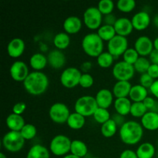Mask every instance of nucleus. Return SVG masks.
Here are the masks:
<instances>
[{"mask_svg":"<svg viewBox=\"0 0 158 158\" xmlns=\"http://www.w3.org/2000/svg\"><path fill=\"white\" fill-rule=\"evenodd\" d=\"M23 86L29 94L40 96L44 94L49 86L48 77L41 71L29 73L27 78L23 82Z\"/></svg>","mask_w":158,"mask_h":158,"instance_id":"f257e3e1","label":"nucleus"},{"mask_svg":"<svg viewBox=\"0 0 158 158\" xmlns=\"http://www.w3.org/2000/svg\"><path fill=\"white\" fill-rule=\"evenodd\" d=\"M119 134L123 143L134 145L139 143L143 137V127L138 122L129 120L120 127Z\"/></svg>","mask_w":158,"mask_h":158,"instance_id":"f03ea898","label":"nucleus"},{"mask_svg":"<svg viewBox=\"0 0 158 158\" xmlns=\"http://www.w3.org/2000/svg\"><path fill=\"white\" fill-rule=\"evenodd\" d=\"M82 48L88 56L97 58L103 52V40L97 33H88L82 40Z\"/></svg>","mask_w":158,"mask_h":158,"instance_id":"7ed1b4c3","label":"nucleus"},{"mask_svg":"<svg viewBox=\"0 0 158 158\" xmlns=\"http://www.w3.org/2000/svg\"><path fill=\"white\" fill-rule=\"evenodd\" d=\"M98 107L95 97L89 95L79 97L74 105L75 112L81 114L85 117L94 115Z\"/></svg>","mask_w":158,"mask_h":158,"instance_id":"20e7f679","label":"nucleus"},{"mask_svg":"<svg viewBox=\"0 0 158 158\" xmlns=\"http://www.w3.org/2000/svg\"><path fill=\"white\" fill-rule=\"evenodd\" d=\"M25 139L21 133L18 131H12L6 133L2 137V146L6 151L15 153L21 151L25 145Z\"/></svg>","mask_w":158,"mask_h":158,"instance_id":"39448f33","label":"nucleus"},{"mask_svg":"<svg viewBox=\"0 0 158 158\" xmlns=\"http://www.w3.org/2000/svg\"><path fill=\"white\" fill-rule=\"evenodd\" d=\"M72 140L66 135L59 134L52 139L49 144V150L52 154L58 157L66 156L70 152Z\"/></svg>","mask_w":158,"mask_h":158,"instance_id":"423d86ee","label":"nucleus"},{"mask_svg":"<svg viewBox=\"0 0 158 158\" xmlns=\"http://www.w3.org/2000/svg\"><path fill=\"white\" fill-rule=\"evenodd\" d=\"M103 19V14L95 6L87 8L83 12L84 24L90 29H98L102 26Z\"/></svg>","mask_w":158,"mask_h":158,"instance_id":"0eeeda50","label":"nucleus"},{"mask_svg":"<svg viewBox=\"0 0 158 158\" xmlns=\"http://www.w3.org/2000/svg\"><path fill=\"white\" fill-rule=\"evenodd\" d=\"M49 115L54 123L63 124L67 122L70 112L65 103H55L49 108Z\"/></svg>","mask_w":158,"mask_h":158,"instance_id":"6e6552de","label":"nucleus"},{"mask_svg":"<svg viewBox=\"0 0 158 158\" xmlns=\"http://www.w3.org/2000/svg\"><path fill=\"white\" fill-rule=\"evenodd\" d=\"M81 71L77 67H68L65 69L60 76L62 85L68 89H72L80 84Z\"/></svg>","mask_w":158,"mask_h":158,"instance_id":"1a4fd4ad","label":"nucleus"},{"mask_svg":"<svg viewBox=\"0 0 158 158\" xmlns=\"http://www.w3.org/2000/svg\"><path fill=\"white\" fill-rule=\"evenodd\" d=\"M112 73L117 81H129L134 77L135 69L134 65L129 64L123 60L117 62L114 65Z\"/></svg>","mask_w":158,"mask_h":158,"instance_id":"9d476101","label":"nucleus"},{"mask_svg":"<svg viewBox=\"0 0 158 158\" xmlns=\"http://www.w3.org/2000/svg\"><path fill=\"white\" fill-rule=\"evenodd\" d=\"M108 52L114 56L119 57L123 55L127 49H128V40L127 37L122 35H116L107 43Z\"/></svg>","mask_w":158,"mask_h":158,"instance_id":"9b49d317","label":"nucleus"},{"mask_svg":"<svg viewBox=\"0 0 158 158\" xmlns=\"http://www.w3.org/2000/svg\"><path fill=\"white\" fill-rule=\"evenodd\" d=\"M9 73L11 77L17 82H24L29 74L27 65L23 61L14 62L10 66Z\"/></svg>","mask_w":158,"mask_h":158,"instance_id":"f8f14e48","label":"nucleus"},{"mask_svg":"<svg viewBox=\"0 0 158 158\" xmlns=\"http://www.w3.org/2000/svg\"><path fill=\"white\" fill-rule=\"evenodd\" d=\"M134 49L137 50L140 56H149L154 48V42L147 35H141L136 40L134 43Z\"/></svg>","mask_w":158,"mask_h":158,"instance_id":"ddd939ff","label":"nucleus"},{"mask_svg":"<svg viewBox=\"0 0 158 158\" xmlns=\"http://www.w3.org/2000/svg\"><path fill=\"white\" fill-rule=\"evenodd\" d=\"M117 35L125 36L130 35L134 29L131 19L127 17H120L117 19L114 26Z\"/></svg>","mask_w":158,"mask_h":158,"instance_id":"4468645a","label":"nucleus"},{"mask_svg":"<svg viewBox=\"0 0 158 158\" xmlns=\"http://www.w3.org/2000/svg\"><path fill=\"white\" fill-rule=\"evenodd\" d=\"M134 29L137 30H143L147 29L151 23V17L148 12L145 11H140L134 14L131 19Z\"/></svg>","mask_w":158,"mask_h":158,"instance_id":"2eb2a0df","label":"nucleus"},{"mask_svg":"<svg viewBox=\"0 0 158 158\" xmlns=\"http://www.w3.org/2000/svg\"><path fill=\"white\" fill-rule=\"evenodd\" d=\"M26 45L23 40L20 38H14L7 46V52L10 57L18 58L24 52Z\"/></svg>","mask_w":158,"mask_h":158,"instance_id":"dca6fc26","label":"nucleus"},{"mask_svg":"<svg viewBox=\"0 0 158 158\" xmlns=\"http://www.w3.org/2000/svg\"><path fill=\"white\" fill-rule=\"evenodd\" d=\"M48 63L53 69H59L63 67L66 63V56L60 49H52L47 56Z\"/></svg>","mask_w":158,"mask_h":158,"instance_id":"f3484780","label":"nucleus"},{"mask_svg":"<svg viewBox=\"0 0 158 158\" xmlns=\"http://www.w3.org/2000/svg\"><path fill=\"white\" fill-rule=\"evenodd\" d=\"M95 98L99 107L107 109L114 101V94L108 89H101L97 93Z\"/></svg>","mask_w":158,"mask_h":158,"instance_id":"a211bd4d","label":"nucleus"},{"mask_svg":"<svg viewBox=\"0 0 158 158\" xmlns=\"http://www.w3.org/2000/svg\"><path fill=\"white\" fill-rule=\"evenodd\" d=\"M82 21L78 16L71 15L67 17L63 22V29L68 34H75L80 31Z\"/></svg>","mask_w":158,"mask_h":158,"instance_id":"6ab92c4d","label":"nucleus"},{"mask_svg":"<svg viewBox=\"0 0 158 158\" xmlns=\"http://www.w3.org/2000/svg\"><path fill=\"white\" fill-rule=\"evenodd\" d=\"M141 125L148 131H156L158 129V113L148 111L141 117Z\"/></svg>","mask_w":158,"mask_h":158,"instance_id":"aec40b11","label":"nucleus"},{"mask_svg":"<svg viewBox=\"0 0 158 158\" xmlns=\"http://www.w3.org/2000/svg\"><path fill=\"white\" fill-rule=\"evenodd\" d=\"M6 122L8 128L10 129V131H18V132H20L21 130L23 129V127L26 125V122H25L24 118L21 115L15 114L13 113L8 116Z\"/></svg>","mask_w":158,"mask_h":158,"instance_id":"412c9836","label":"nucleus"},{"mask_svg":"<svg viewBox=\"0 0 158 158\" xmlns=\"http://www.w3.org/2000/svg\"><path fill=\"white\" fill-rule=\"evenodd\" d=\"M132 85L130 81H117L113 87V94L117 98L127 97Z\"/></svg>","mask_w":158,"mask_h":158,"instance_id":"4be33fe9","label":"nucleus"},{"mask_svg":"<svg viewBox=\"0 0 158 158\" xmlns=\"http://www.w3.org/2000/svg\"><path fill=\"white\" fill-rule=\"evenodd\" d=\"M132 103L127 97L123 98H117L114 101V108H115L117 114L122 116H126L131 114V109Z\"/></svg>","mask_w":158,"mask_h":158,"instance_id":"5701e85b","label":"nucleus"},{"mask_svg":"<svg viewBox=\"0 0 158 158\" xmlns=\"http://www.w3.org/2000/svg\"><path fill=\"white\" fill-rule=\"evenodd\" d=\"M148 94L147 88L143 87L140 84H137L132 86L129 97L131 100L134 102H143L148 97Z\"/></svg>","mask_w":158,"mask_h":158,"instance_id":"b1692460","label":"nucleus"},{"mask_svg":"<svg viewBox=\"0 0 158 158\" xmlns=\"http://www.w3.org/2000/svg\"><path fill=\"white\" fill-rule=\"evenodd\" d=\"M26 158H50L49 151L45 146L35 144L29 150Z\"/></svg>","mask_w":158,"mask_h":158,"instance_id":"393cba45","label":"nucleus"},{"mask_svg":"<svg viewBox=\"0 0 158 158\" xmlns=\"http://www.w3.org/2000/svg\"><path fill=\"white\" fill-rule=\"evenodd\" d=\"M29 63L32 69H35V71H40L44 69L48 63L47 57L43 55V53L36 52L31 56L30 60H29Z\"/></svg>","mask_w":158,"mask_h":158,"instance_id":"a878e982","label":"nucleus"},{"mask_svg":"<svg viewBox=\"0 0 158 158\" xmlns=\"http://www.w3.org/2000/svg\"><path fill=\"white\" fill-rule=\"evenodd\" d=\"M136 153L138 158H153L155 154V148L150 142H144L137 148Z\"/></svg>","mask_w":158,"mask_h":158,"instance_id":"bb28decb","label":"nucleus"},{"mask_svg":"<svg viewBox=\"0 0 158 158\" xmlns=\"http://www.w3.org/2000/svg\"><path fill=\"white\" fill-rule=\"evenodd\" d=\"M88 148L86 143L80 140H72L70 153L80 158L84 157L87 154Z\"/></svg>","mask_w":158,"mask_h":158,"instance_id":"cd10ccee","label":"nucleus"},{"mask_svg":"<svg viewBox=\"0 0 158 158\" xmlns=\"http://www.w3.org/2000/svg\"><path fill=\"white\" fill-rule=\"evenodd\" d=\"M85 123H86V117L77 112L70 114L67 122H66L68 126L71 129L73 130L81 129L84 126Z\"/></svg>","mask_w":158,"mask_h":158,"instance_id":"c85d7f7f","label":"nucleus"},{"mask_svg":"<svg viewBox=\"0 0 158 158\" xmlns=\"http://www.w3.org/2000/svg\"><path fill=\"white\" fill-rule=\"evenodd\" d=\"M97 34L103 40V41L109 42L110 40H112L117 33H116L115 29L113 26H109V25H102L98 29H97Z\"/></svg>","mask_w":158,"mask_h":158,"instance_id":"c756f323","label":"nucleus"},{"mask_svg":"<svg viewBox=\"0 0 158 158\" xmlns=\"http://www.w3.org/2000/svg\"><path fill=\"white\" fill-rule=\"evenodd\" d=\"M70 37L66 32H59L54 36L53 44L58 49H64L69 46Z\"/></svg>","mask_w":158,"mask_h":158,"instance_id":"7c9ffc66","label":"nucleus"},{"mask_svg":"<svg viewBox=\"0 0 158 158\" xmlns=\"http://www.w3.org/2000/svg\"><path fill=\"white\" fill-rule=\"evenodd\" d=\"M117 125L112 118L102 124L101 126V134L102 135L106 138L112 137L115 135L117 131Z\"/></svg>","mask_w":158,"mask_h":158,"instance_id":"2f4dec72","label":"nucleus"},{"mask_svg":"<svg viewBox=\"0 0 158 158\" xmlns=\"http://www.w3.org/2000/svg\"><path fill=\"white\" fill-rule=\"evenodd\" d=\"M94 120L99 123H101L103 124L104 123H106V121H108L109 120H110V114L108 111L107 109H105V108H101L98 107L97 110L95 111L94 114L93 115Z\"/></svg>","mask_w":158,"mask_h":158,"instance_id":"473e14b6","label":"nucleus"},{"mask_svg":"<svg viewBox=\"0 0 158 158\" xmlns=\"http://www.w3.org/2000/svg\"><path fill=\"white\" fill-rule=\"evenodd\" d=\"M97 63L100 66L103 68H108L113 64L114 60V56L109 52H103L97 58Z\"/></svg>","mask_w":158,"mask_h":158,"instance_id":"72a5a7b5","label":"nucleus"},{"mask_svg":"<svg viewBox=\"0 0 158 158\" xmlns=\"http://www.w3.org/2000/svg\"><path fill=\"white\" fill-rule=\"evenodd\" d=\"M151 64V61L148 59H147L145 56H140L137 62L134 64V67L135 71L142 74L148 72Z\"/></svg>","mask_w":158,"mask_h":158,"instance_id":"f704fd0d","label":"nucleus"},{"mask_svg":"<svg viewBox=\"0 0 158 158\" xmlns=\"http://www.w3.org/2000/svg\"><path fill=\"white\" fill-rule=\"evenodd\" d=\"M148 111V110L147 109L143 102H134L132 103L131 114L133 117H142Z\"/></svg>","mask_w":158,"mask_h":158,"instance_id":"c9c22d12","label":"nucleus"},{"mask_svg":"<svg viewBox=\"0 0 158 158\" xmlns=\"http://www.w3.org/2000/svg\"><path fill=\"white\" fill-rule=\"evenodd\" d=\"M22 136L25 140H32L36 136V127L32 123H26L20 131Z\"/></svg>","mask_w":158,"mask_h":158,"instance_id":"e433bc0d","label":"nucleus"},{"mask_svg":"<svg viewBox=\"0 0 158 158\" xmlns=\"http://www.w3.org/2000/svg\"><path fill=\"white\" fill-rule=\"evenodd\" d=\"M97 8L103 15H109L112 13L114 8V3L112 0H101L99 2Z\"/></svg>","mask_w":158,"mask_h":158,"instance_id":"4c0bfd02","label":"nucleus"},{"mask_svg":"<svg viewBox=\"0 0 158 158\" xmlns=\"http://www.w3.org/2000/svg\"><path fill=\"white\" fill-rule=\"evenodd\" d=\"M123 61L129 63V64L134 65L139 59L140 55H139V53L134 48H128L126 50V52L123 53Z\"/></svg>","mask_w":158,"mask_h":158,"instance_id":"58836bf2","label":"nucleus"},{"mask_svg":"<svg viewBox=\"0 0 158 158\" xmlns=\"http://www.w3.org/2000/svg\"><path fill=\"white\" fill-rule=\"evenodd\" d=\"M117 9L123 12H130L135 8L136 2L134 0H119L117 2Z\"/></svg>","mask_w":158,"mask_h":158,"instance_id":"ea45409f","label":"nucleus"},{"mask_svg":"<svg viewBox=\"0 0 158 158\" xmlns=\"http://www.w3.org/2000/svg\"><path fill=\"white\" fill-rule=\"evenodd\" d=\"M94 83V79L93 76L87 73H82L79 85H80V86H82L83 88H89L93 86Z\"/></svg>","mask_w":158,"mask_h":158,"instance_id":"a19ab883","label":"nucleus"},{"mask_svg":"<svg viewBox=\"0 0 158 158\" xmlns=\"http://www.w3.org/2000/svg\"><path fill=\"white\" fill-rule=\"evenodd\" d=\"M154 82V79H153L148 73H142L140 77V84L147 89H150L151 86Z\"/></svg>","mask_w":158,"mask_h":158,"instance_id":"79ce46f5","label":"nucleus"},{"mask_svg":"<svg viewBox=\"0 0 158 158\" xmlns=\"http://www.w3.org/2000/svg\"><path fill=\"white\" fill-rule=\"evenodd\" d=\"M143 103L147 107V109L148 110V111H154V112H156V104H157V102L154 100V98H152L151 97H148L143 100Z\"/></svg>","mask_w":158,"mask_h":158,"instance_id":"37998d69","label":"nucleus"},{"mask_svg":"<svg viewBox=\"0 0 158 158\" xmlns=\"http://www.w3.org/2000/svg\"><path fill=\"white\" fill-rule=\"evenodd\" d=\"M26 109V104L23 102H19L16 103L12 107V113L18 115H21L22 114L24 113V111Z\"/></svg>","mask_w":158,"mask_h":158,"instance_id":"c03bdc74","label":"nucleus"},{"mask_svg":"<svg viewBox=\"0 0 158 158\" xmlns=\"http://www.w3.org/2000/svg\"><path fill=\"white\" fill-rule=\"evenodd\" d=\"M117 19L116 18L115 15L114 14H109V15H104L103 19V24L105 25H109V26H114V24L117 22Z\"/></svg>","mask_w":158,"mask_h":158,"instance_id":"a18cd8bd","label":"nucleus"},{"mask_svg":"<svg viewBox=\"0 0 158 158\" xmlns=\"http://www.w3.org/2000/svg\"><path fill=\"white\" fill-rule=\"evenodd\" d=\"M147 73H148L149 74L153 79H157L158 78V65L152 64V63H151Z\"/></svg>","mask_w":158,"mask_h":158,"instance_id":"49530a36","label":"nucleus"},{"mask_svg":"<svg viewBox=\"0 0 158 158\" xmlns=\"http://www.w3.org/2000/svg\"><path fill=\"white\" fill-rule=\"evenodd\" d=\"M120 158H138L137 153L132 150H125L120 154Z\"/></svg>","mask_w":158,"mask_h":158,"instance_id":"de8ad7c7","label":"nucleus"},{"mask_svg":"<svg viewBox=\"0 0 158 158\" xmlns=\"http://www.w3.org/2000/svg\"><path fill=\"white\" fill-rule=\"evenodd\" d=\"M113 120L115 121V123H117V126H120L121 127L123 123H125V119H124V116H122L120 114H115L113 115V117H111Z\"/></svg>","mask_w":158,"mask_h":158,"instance_id":"09e8293b","label":"nucleus"},{"mask_svg":"<svg viewBox=\"0 0 158 158\" xmlns=\"http://www.w3.org/2000/svg\"><path fill=\"white\" fill-rule=\"evenodd\" d=\"M149 60L152 64L158 65V50L154 49L149 55Z\"/></svg>","mask_w":158,"mask_h":158,"instance_id":"8fccbe9b","label":"nucleus"},{"mask_svg":"<svg viewBox=\"0 0 158 158\" xmlns=\"http://www.w3.org/2000/svg\"><path fill=\"white\" fill-rule=\"evenodd\" d=\"M150 91H151V94H152L154 97H157L158 99V80H154V83H153L152 86L150 88Z\"/></svg>","mask_w":158,"mask_h":158,"instance_id":"3c124183","label":"nucleus"},{"mask_svg":"<svg viewBox=\"0 0 158 158\" xmlns=\"http://www.w3.org/2000/svg\"><path fill=\"white\" fill-rule=\"evenodd\" d=\"M91 67H92V63L89 61L84 62V63L81 65V69H83V71H85V72H87L88 70H89V69H91Z\"/></svg>","mask_w":158,"mask_h":158,"instance_id":"603ef678","label":"nucleus"},{"mask_svg":"<svg viewBox=\"0 0 158 158\" xmlns=\"http://www.w3.org/2000/svg\"><path fill=\"white\" fill-rule=\"evenodd\" d=\"M154 48L155 49H157V50H158V37H157V38L154 40Z\"/></svg>","mask_w":158,"mask_h":158,"instance_id":"864d4df0","label":"nucleus"},{"mask_svg":"<svg viewBox=\"0 0 158 158\" xmlns=\"http://www.w3.org/2000/svg\"><path fill=\"white\" fill-rule=\"evenodd\" d=\"M63 158H80V157H77V156H75V155H73V154H67V155L64 156V157H63Z\"/></svg>","mask_w":158,"mask_h":158,"instance_id":"5fc2aeb1","label":"nucleus"},{"mask_svg":"<svg viewBox=\"0 0 158 158\" xmlns=\"http://www.w3.org/2000/svg\"><path fill=\"white\" fill-rule=\"evenodd\" d=\"M154 23L157 27H158V14L156 15L154 18Z\"/></svg>","mask_w":158,"mask_h":158,"instance_id":"6e6d98bb","label":"nucleus"},{"mask_svg":"<svg viewBox=\"0 0 158 158\" xmlns=\"http://www.w3.org/2000/svg\"><path fill=\"white\" fill-rule=\"evenodd\" d=\"M0 158H7V157L3 153H0Z\"/></svg>","mask_w":158,"mask_h":158,"instance_id":"4d7b16f0","label":"nucleus"},{"mask_svg":"<svg viewBox=\"0 0 158 158\" xmlns=\"http://www.w3.org/2000/svg\"><path fill=\"white\" fill-rule=\"evenodd\" d=\"M91 158H100V157H91Z\"/></svg>","mask_w":158,"mask_h":158,"instance_id":"13d9d810","label":"nucleus"}]
</instances>
